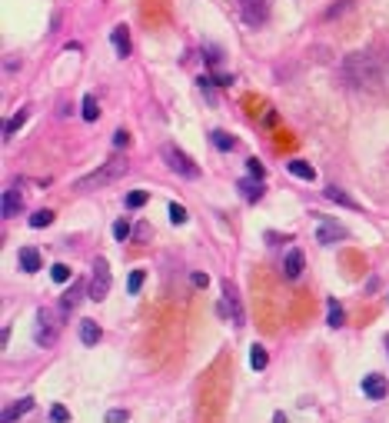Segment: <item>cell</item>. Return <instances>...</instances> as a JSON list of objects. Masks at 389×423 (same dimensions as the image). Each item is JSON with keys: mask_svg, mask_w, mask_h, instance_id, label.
Returning <instances> with one entry per match:
<instances>
[{"mask_svg": "<svg viewBox=\"0 0 389 423\" xmlns=\"http://www.w3.org/2000/svg\"><path fill=\"white\" fill-rule=\"evenodd\" d=\"M50 417H54V420H60V423H63V420H67V417H70V413H67V406H60V404H57L54 410H50Z\"/></svg>", "mask_w": 389, "mask_h": 423, "instance_id": "836d02e7", "label": "cell"}, {"mask_svg": "<svg viewBox=\"0 0 389 423\" xmlns=\"http://www.w3.org/2000/svg\"><path fill=\"white\" fill-rule=\"evenodd\" d=\"M286 170L293 173V177H299V180H316V170L306 164V160H290V164H286Z\"/></svg>", "mask_w": 389, "mask_h": 423, "instance_id": "e0dca14e", "label": "cell"}, {"mask_svg": "<svg viewBox=\"0 0 389 423\" xmlns=\"http://www.w3.org/2000/svg\"><path fill=\"white\" fill-rule=\"evenodd\" d=\"M143 277H147L143 270H133V273H130V284H127L130 293H140V287H143Z\"/></svg>", "mask_w": 389, "mask_h": 423, "instance_id": "4316f807", "label": "cell"}, {"mask_svg": "<svg viewBox=\"0 0 389 423\" xmlns=\"http://www.w3.org/2000/svg\"><path fill=\"white\" fill-rule=\"evenodd\" d=\"M210 80H213V87H230V83H233L230 74H210Z\"/></svg>", "mask_w": 389, "mask_h": 423, "instance_id": "1f68e13d", "label": "cell"}, {"mask_svg": "<svg viewBox=\"0 0 389 423\" xmlns=\"http://www.w3.org/2000/svg\"><path fill=\"white\" fill-rule=\"evenodd\" d=\"M163 160H167V167L173 173H180V177H186V180H200V167H197L180 147L167 144V147H163Z\"/></svg>", "mask_w": 389, "mask_h": 423, "instance_id": "7a4b0ae2", "label": "cell"}, {"mask_svg": "<svg viewBox=\"0 0 389 423\" xmlns=\"http://www.w3.org/2000/svg\"><path fill=\"white\" fill-rule=\"evenodd\" d=\"M283 273H286V280H297L299 273H303V250L286 253V260H283Z\"/></svg>", "mask_w": 389, "mask_h": 423, "instance_id": "9c48e42d", "label": "cell"}, {"mask_svg": "<svg viewBox=\"0 0 389 423\" xmlns=\"http://www.w3.org/2000/svg\"><path fill=\"white\" fill-rule=\"evenodd\" d=\"M130 170V164L123 160V157H113V160H107L100 170H93V173H87V177H80L74 184V190H97V187H107V184H113V180H120L123 173Z\"/></svg>", "mask_w": 389, "mask_h": 423, "instance_id": "6da1fadb", "label": "cell"}, {"mask_svg": "<svg viewBox=\"0 0 389 423\" xmlns=\"http://www.w3.org/2000/svg\"><path fill=\"white\" fill-rule=\"evenodd\" d=\"M210 140H213V147H220V150H233V147H237V140L230 134H223V130H213Z\"/></svg>", "mask_w": 389, "mask_h": 423, "instance_id": "d6986e66", "label": "cell"}, {"mask_svg": "<svg viewBox=\"0 0 389 423\" xmlns=\"http://www.w3.org/2000/svg\"><path fill=\"white\" fill-rule=\"evenodd\" d=\"M40 320L47 324V310H40L37 313ZM37 344H54V330H43V327H37Z\"/></svg>", "mask_w": 389, "mask_h": 423, "instance_id": "d4e9b609", "label": "cell"}, {"mask_svg": "<svg viewBox=\"0 0 389 423\" xmlns=\"http://www.w3.org/2000/svg\"><path fill=\"white\" fill-rule=\"evenodd\" d=\"M17 260H20V270H23V273H37L40 270V253L34 250V247H23Z\"/></svg>", "mask_w": 389, "mask_h": 423, "instance_id": "8fae6325", "label": "cell"}, {"mask_svg": "<svg viewBox=\"0 0 389 423\" xmlns=\"http://www.w3.org/2000/svg\"><path fill=\"white\" fill-rule=\"evenodd\" d=\"M237 3H240V14L246 23L259 27L266 20V0H237Z\"/></svg>", "mask_w": 389, "mask_h": 423, "instance_id": "5b68a950", "label": "cell"}, {"mask_svg": "<svg viewBox=\"0 0 389 423\" xmlns=\"http://www.w3.org/2000/svg\"><path fill=\"white\" fill-rule=\"evenodd\" d=\"M20 207H23V197H20L17 187H10V190H3V204H0V213L10 220V217H17Z\"/></svg>", "mask_w": 389, "mask_h": 423, "instance_id": "ba28073f", "label": "cell"}, {"mask_svg": "<svg viewBox=\"0 0 389 423\" xmlns=\"http://www.w3.org/2000/svg\"><path fill=\"white\" fill-rule=\"evenodd\" d=\"M50 277H54L57 284H67V280H70V267H67V264H54V267H50Z\"/></svg>", "mask_w": 389, "mask_h": 423, "instance_id": "484cf974", "label": "cell"}, {"mask_svg": "<svg viewBox=\"0 0 389 423\" xmlns=\"http://www.w3.org/2000/svg\"><path fill=\"white\" fill-rule=\"evenodd\" d=\"M113 47H117V54H120V57H127L130 54V34H127V27H123V23H120V27H113Z\"/></svg>", "mask_w": 389, "mask_h": 423, "instance_id": "9a60e30c", "label": "cell"}, {"mask_svg": "<svg viewBox=\"0 0 389 423\" xmlns=\"http://www.w3.org/2000/svg\"><path fill=\"white\" fill-rule=\"evenodd\" d=\"M50 224H54V213L50 210H37L34 217H30V227H37V230L40 227H50Z\"/></svg>", "mask_w": 389, "mask_h": 423, "instance_id": "7402d4cb", "label": "cell"}, {"mask_svg": "<svg viewBox=\"0 0 389 423\" xmlns=\"http://www.w3.org/2000/svg\"><path fill=\"white\" fill-rule=\"evenodd\" d=\"M203 60H210V67H217L220 63V50L217 47H203Z\"/></svg>", "mask_w": 389, "mask_h": 423, "instance_id": "4dcf8cb0", "label": "cell"}, {"mask_svg": "<svg viewBox=\"0 0 389 423\" xmlns=\"http://www.w3.org/2000/svg\"><path fill=\"white\" fill-rule=\"evenodd\" d=\"M80 340L87 346L100 344V324H93V320H80Z\"/></svg>", "mask_w": 389, "mask_h": 423, "instance_id": "5bb4252c", "label": "cell"}, {"mask_svg": "<svg viewBox=\"0 0 389 423\" xmlns=\"http://www.w3.org/2000/svg\"><path fill=\"white\" fill-rule=\"evenodd\" d=\"M223 297H226V307H220V313L233 310V324L240 327V324H243V307H240V297H237V287H233L230 280L223 284Z\"/></svg>", "mask_w": 389, "mask_h": 423, "instance_id": "8992f818", "label": "cell"}, {"mask_svg": "<svg viewBox=\"0 0 389 423\" xmlns=\"http://www.w3.org/2000/svg\"><path fill=\"white\" fill-rule=\"evenodd\" d=\"M237 187H240L243 200H250V204H257L259 197H263V187H259V177H246V180H240Z\"/></svg>", "mask_w": 389, "mask_h": 423, "instance_id": "30bf717a", "label": "cell"}, {"mask_svg": "<svg viewBox=\"0 0 389 423\" xmlns=\"http://www.w3.org/2000/svg\"><path fill=\"white\" fill-rule=\"evenodd\" d=\"M386 377H379V373H370V377H363V393L370 397V400H383L386 397Z\"/></svg>", "mask_w": 389, "mask_h": 423, "instance_id": "52a82bcc", "label": "cell"}, {"mask_svg": "<svg viewBox=\"0 0 389 423\" xmlns=\"http://www.w3.org/2000/svg\"><path fill=\"white\" fill-rule=\"evenodd\" d=\"M110 293V264L103 260V257H97L93 260V280H90V300H103Z\"/></svg>", "mask_w": 389, "mask_h": 423, "instance_id": "3957f363", "label": "cell"}, {"mask_svg": "<svg viewBox=\"0 0 389 423\" xmlns=\"http://www.w3.org/2000/svg\"><path fill=\"white\" fill-rule=\"evenodd\" d=\"M343 320H346V317H343V307L330 297V327H343Z\"/></svg>", "mask_w": 389, "mask_h": 423, "instance_id": "cb8c5ba5", "label": "cell"}, {"mask_svg": "<svg viewBox=\"0 0 389 423\" xmlns=\"http://www.w3.org/2000/svg\"><path fill=\"white\" fill-rule=\"evenodd\" d=\"M80 297H83V284H74V287L63 293V300H60V310H63V313H70V310L80 304Z\"/></svg>", "mask_w": 389, "mask_h": 423, "instance_id": "2e32d148", "label": "cell"}, {"mask_svg": "<svg viewBox=\"0 0 389 423\" xmlns=\"http://www.w3.org/2000/svg\"><path fill=\"white\" fill-rule=\"evenodd\" d=\"M246 170H250V177H259V180L266 177V170H263V164H259L257 157H250V160H246Z\"/></svg>", "mask_w": 389, "mask_h": 423, "instance_id": "f1b7e54d", "label": "cell"}, {"mask_svg": "<svg viewBox=\"0 0 389 423\" xmlns=\"http://www.w3.org/2000/svg\"><path fill=\"white\" fill-rule=\"evenodd\" d=\"M386 350H389V333H386Z\"/></svg>", "mask_w": 389, "mask_h": 423, "instance_id": "74e56055", "label": "cell"}, {"mask_svg": "<svg viewBox=\"0 0 389 423\" xmlns=\"http://www.w3.org/2000/svg\"><path fill=\"white\" fill-rule=\"evenodd\" d=\"M190 280H193V287H206V284H210V277H206V273H193Z\"/></svg>", "mask_w": 389, "mask_h": 423, "instance_id": "e575fe53", "label": "cell"}, {"mask_svg": "<svg viewBox=\"0 0 389 423\" xmlns=\"http://www.w3.org/2000/svg\"><path fill=\"white\" fill-rule=\"evenodd\" d=\"M326 200H333L339 207H350V210H359V204H356L346 190H339V187H326Z\"/></svg>", "mask_w": 389, "mask_h": 423, "instance_id": "4fadbf2b", "label": "cell"}, {"mask_svg": "<svg viewBox=\"0 0 389 423\" xmlns=\"http://www.w3.org/2000/svg\"><path fill=\"white\" fill-rule=\"evenodd\" d=\"M130 233H133V230H130L127 220H117V224H113V237H117V240H127Z\"/></svg>", "mask_w": 389, "mask_h": 423, "instance_id": "f546056e", "label": "cell"}, {"mask_svg": "<svg viewBox=\"0 0 389 423\" xmlns=\"http://www.w3.org/2000/svg\"><path fill=\"white\" fill-rule=\"evenodd\" d=\"M147 200H150V193H147V190H133V193H127V207H130V210L143 207Z\"/></svg>", "mask_w": 389, "mask_h": 423, "instance_id": "603a6c76", "label": "cell"}, {"mask_svg": "<svg viewBox=\"0 0 389 423\" xmlns=\"http://www.w3.org/2000/svg\"><path fill=\"white\" fill-rule=\"evenodd\" d=\"M127 144H130L127 130H117V134H113V147H117V150H120V147H127Z\"/></svg>", "mask_w": 389, "mask_h": 423, "instance_id": "d6a6232c", "label": "cell"}, {"mask_svg": "<svg viewBox=\"0 0 389 423\" xmlns=\"http://www.w3.org/2000/svg\"><path fill=\"white\" fill-rule=\"evenodd\" d=\"M100 117V107H97V97L87 94L83 97V120H97Z\"/></svg>", "mask_w": 389, "mask_h": 423, "instance_id": "44dd1931", "label": "cell"}, {"mask_svg": "<svg viewBox=\"0 0 389 423\" xmlns=\"http://www.w3.org/2000/svg\"><path fill=\"white\" fill-rule=\"evenodd\" d=\"M23 120H27V110H20V114H14L7 124H3V137H10V134H17L20 127H23Z\"/></svg>", "mask_w": 389, "mask_h": 423, "instance_id": "ffe728a7", "label": "cell"}, {"mask_svg": "<svg viewBox=\"0 0 389 423\" xmlns=\"http://www.w3.org/2000/svg\"><path fill=\"white\" fill-rule=\"evenodd\" d=\"M150 237V227L147 224H140V227H137V240H147Z\"/></svg>", "mask_w": 389, "mask_h": 423, "instance_id": "d590c367", "label": "cell"}, {"mask_svg": "<svg viewBox=\"0 0 389 423\" xmlns=\"http://www.w3.org/2000/svg\"><path fill=\"white\" fill-rule=\"evenodd\" d=\"M170 220L180 227V224H186V210L180 207V204H170Z\"/></svg>", "mask_w": 389, "mask_h": 423, "instance_id": "83f0119b", "label": "cell"}, {"mask_svg": "<svg viewBox=\"0 0 389 423\" xmlns=\"http://www.w3.org/2000/svg\"><path fill=\"white\" fill-rule=\"evenodd\" d=\"M266 360H270V357H266V350H263V346H259V344L250 346V366H253V370H263V366H266Z\"/></svg>", "mask_w": 389, "mask_h": 423, "instance_id": "ac0fdd59", "label": "cell"}, {"mask_svg": "<svg viewBox=\"0 0 389 423\" xmlns=\"http://www.w3.org/2000/svg\"><path fill=\"white\" fill-rule=\"evenodd\" d=\"M346 237H350L346 227H339L336 220H323V224H319V230H316V244L330 247V244H339V240H346Z\"/></svg>", "mask_w": 389, "mask_h": 423, "instance_id": "277c9868", "label": "cell"}, {"mask_svg": "<svg viewBox=\"0 0 389 423\" xmlns=\"http://www.w3.org/2000/svg\"><path fill=\"white\" fill-rule=\"evenodd\" d=\"M30 406H34V400H30V397H23V400H17V404H10L7 410H3V420H7V423L20 420L23 413H30Z\"/></svg>", "mask_w": 389, "mask_h": 423, "instance_id": "7c38bea8", "label": "cell"}, {"mask_svg": "<svg viewBox=\"0 0 389 423\" xmlns=\"http://www.w3.org/2000/svg\"><path fill=\"white\" fill-rule=\"evenodd\" d=\"M107 420H127V413H123V410H110V413H107Z\"/></svg>", "mask_w": 389, "mask_h": 423, "instance_id": "8d00e7d4", "label": "cell"}]
</instances>
